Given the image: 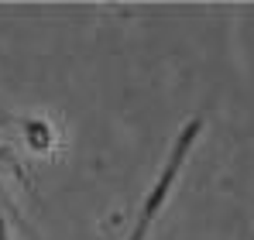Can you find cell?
<instances>
[{"label":"cell","instance_id":"obj_1","mask_svg":"<svg viewBox=\"0 0 254 240\" xmlns=\"http://www.w3.org/2000/svg\"><path fill=\"white\" fill-rule=\"evenodd\" d=\"M199 117H192L186 127H182V134H179V141H175V151H172L169 165H165V172H162V179L155 182V189L148 192V199H144V209H141V220H137V227H134V234L127 240H148L151 234V227H155V220H158V213L165 209V202H169V192L172 185H175V179H179V172H182V165L189 158V151L196 148V137H199Z\"/></svg>","mask_w":254,"mask_h":240},{"label":"cell","instance_id":"obj_2","mask_svg":"<svg viewBox=\"0 0 254 240\" xmlns=\"http://www.w3.org/2000/svg\"><path fill=\"white\" fill-rule=\"evenodd\" d=\"M0 240H10V237H7V220H3V206H0Z\"/></svg>","mask_w":254,"mask_h":240}]
</instances>
